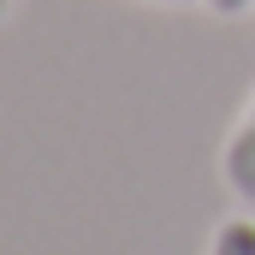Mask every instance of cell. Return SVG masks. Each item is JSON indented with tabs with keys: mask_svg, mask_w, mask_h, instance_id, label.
I'll use <instances>...</instances> for the list:
<instances>
[{
	"mask_svg": "<svg viewBox=\"0 0 255 255\" xmlns=\"http://www.w3.org/2000/svg\"><path fill=\"white\" fill-rule=\"evenodd\" d=\"M6 12H12V0H0V18H6Z\"/></svg>",
	"mask_w": 255,
	"mask_h": 255,
	"instance_id": "5b68a950",
	"label": "cell"
},
{
	"mask_svg": "<svg viewBox=\"0 0 255 255\" xmlns=\"http://www.w3.org/2000/svg\"><path fill=\"white\" fill-rule=\"evenodd\" d=\"M208 12H220V18H244V12H255V0H208Z\"/></svg>",
	"mask_w": 255,
	"mask_h": 255,
	"instance_id": "3957f363",
	"label": "cell"
},
{
	"mask_svg": "<svg viewBox=\"0 0 255 255\" xmlns=\"http://www.w3.org/2000/svg\"><path fill=\"white\" fill-rule=\"evenodd\" d=\"M208 255H255V214L250 220H226V226L214 232Z\"/></svg>",
	"mask_w": 255,
	"mask_h": 255,
	"instance_id": "7a4b0ae2",
	"label": "cell"
},
{
	"mask_svg": "<svg viewBox=\"0 0 255 255\" xmlns=\"http://www.w3.org/2000/svg\"><path fill=\"white\" fill-rule=\"evenodd\" d=\"M142 6H202V0H142Z\"/></svg>",
	"mask_w": 255,
	"mask_h": 255,
	"instance_id": "277c9868",
	"label": "cell"
},
{
	"mask_svg": "<svg viewBox=\"0 0 255 255\" xmlns=\"http://www.w3.org/2000/svg\"><path fill=\"white\" fill-rule=\"evenodd\" d=\"M220 172H226V190L255 208V95L244 101L238 125L226 136V148H220Z\"/></svg>",
	"mask_w": 255,
	"mask_h": 255,
	"instance_id": "6da1fadb",
	"label": "cell"
}]
</instances>
